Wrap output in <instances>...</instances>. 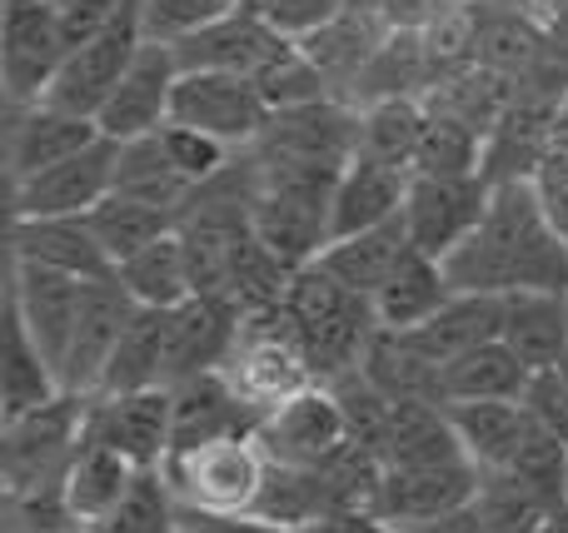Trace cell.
Returning a JSON list of instances; mask_svg holds the SVG:
<instances>
[{"label":"cell","instance_id":"7","mask_svg":"<svg viewBox=\"0 0 568 533\" xmlns=\"http://www.w3.org/2000/svg\"><path fill=\"white\" fill-rule=\"evenodd\" d=\"M70 60L65 30L45 0H0V85L6 105H40Z\"/></svg>","mask_w":568,"mask_h":533},{"label":"cell","instance_id":"23","mask_svg":"<svg viewBox=\"0 0 568 533\" xmlns=\"http://www.w3.org/2000/svg\"><path fill=\"white\" fill-rule=\"evenodd\" d=\"M140 469L130 459H120L110 444H100L85 424V439H80L75 459H70L65 479H60V499H65L70 529H95L135 494Z\"/></svg>","mask_w":568,"mask_h":533},{"label":"cell","instance_id":"45","mask_svg":"<svg viewBox=\"0 0 568 533\" xmlns=\"http://www.w3.org/2000/svg\"><path fill=\"white\" fill-rule=\"evenodd\" d=\"M504 474H514L519 484H529L544 504H554V509L568 504V444L554 439V434H544L539 424L529 429L524 449L514 454V464L504 469Z\"/></svg>","mask_w":568,"mask_h":533},{"label":"cell","instance_id":"54","mask_svg":"<svg viewBox=\"0 0 568 533\" xmlns=\"http://www.w3.org/2000/svg\"><path fill=\"white\" fill-rule=\"evenodd\" d=\"M519 6H529L539 20H554V16H559V10L568 6V0H519Z\"/></svg>","mask_w":568,"mask_h":533},{"label":"cell","instance_id":"53","mask_svg":"<svg viewBox=\"0 0 568 533\" xmlns=\"http://www.w3.org/2000/svg\"><path fill=\"white\" fill-rule=\"evenodd\" d=\"M409 533H484V524H479V514H474V509H464V514L439 519V524H429V529H409Z\"/></svg>","mask_w":568,"mask_h":533},{"label":"cell","instance_id":"9","mask_svg":"<svg viewBox=\"0 0 568 533\" xmlns=\"http://www.w3.org/2000/svg\"><path fill=\"white\" fill-rule=\"evenodd\" d=\"M494 185L484 175H414L409 180V199H404V229L409 245L429 259H449L454 249H464L474 239V229L489 215Z\"/></svg>","mask_w":568,"mask_h":533},{"label":"cell","instance_id":"25","mask_svg":"<svg viewBox=\"0 0 568 533\" xmlns=\"http://www.w3.org/2000/svg\"><path fill=\"white\" fill-rule=\"evenodd\" d=\"M429 365H454V359L474 355V349L504 339V299L494 295H454L429 325H419L414 335H404Z\"/></svg>","mask_w":568,"mask_h":533},{"label":"cell","instance_id":"3","mask_svg":"<svg viewBox=\"0 0 568 533\" xmlns=\"http://www.w3.org/2000/svg\"><path fill=\"white\" fill-rule=\"evenodd\" d=\"M225 375L260 419L275 414L280 404H290L294 394L320 385L310 359H304V345H300V335H294V319L284 305L240 319V339H235V355H230Z\"/></svg>","mask_w":568,"mask_h":533},{"label":"cell","instance_id":"46","mask_svg":"<svg viewBox=\"0 0 568 533\" xmlns=\"http://www.w3.org/2000/svg\"><path fill=\"white\" fill-rule=\"evenodd\" d=\"M245 6L250 0H145V35L160 40V45H175V40H190L200 30L230 20Z\"/></svg>","mask_w":568,"mask_h":533},{"label":"cell","instance_id":"6","mask_svg":"<svg viewBox=\"0 0 568 533\" xmlns=\"http://www.w3.org/2000/svg\"><path fill=\"white\" fill-rule=\"evenodd\" d=\"M145 40H150L145 35V0H130L115 16V25L100 30L90 45L70 50V60L60 65L55 85H50V95H45V105L100 120V110L110 105V95L120 90L125 70L135 65V55L145 50Z\"/></svg>","mask_w":568,"mask_h":533},{"label":"cell","instance_id":"13","mask_svg":"<svg viewBox=\"0 0 568 533\" xmlns=\"http://www.w3.org/2000/svg\"><path fill=\"white\" fill-rule=\"evenodd\" d=\"M255 439L270 464L320 469L349 444V429H344L339 399L329 394V385H314V389H304V394H294L290 404H280L275 414L260 419Z\"/></svg>","mask_w":568,"mask_h":533},{"label":"cell","instance_id":"49","mask_svg":"<svg viewBox=\"0 0 568 533\" xmlns=\"http://www.w3.org/2000/svg\"><path fill=\"white\" fill-rule=\"evenodd\" d=\"M524 409H529V419L544 429V434H554V439L568 444V379L559 375V369L534 375L529 394H524Z\"/></svg>","mask_w":568,"mask_h":533},{"label":"cell","instance_id":"48","mask_svg":"<svg viewBox=\"0 0 568 533\" xmlns=\"http://www.w3.org/2000/svg\"><path fill=\"white\" fill-rule=\"evenodd\" d=\"M250 10H260L280 35L310 40L314 30H324L329 20H339L344 10H349V0H250Z\"/></svg>","mask_w":568,"mask_h":533},{"label":"cell","instance_id":"52","mask_svg":"<svg viewBox=\"0 0 568 533\" xmlns=\"http://www.w3.org/2000/svg\"><path fill=\"white\" fill-rule=\"evenodd\" d=\"M300 533H394L384 519H374V514H324V519H314L310 529H300Z\"/></svg>","mask_w":568,"mask_h":533},{"label":"cell","instance_id":"14","mask_svg":"<svg viewBox=\"0 0 568 533\" xmlns=\"http://www.w3.org/2000/svg\"><path fill=\"white\" fill-rule=\"evenodd\" d=\"M479 499V469L474 464H439V469H384L374 519H384L394 533L429 529L439 519H454L474 509Z\"/></svg>","mask_w":568,"mask_h":533},{"label":"cell","instance_id":"28","mask_svg":"<svg viewBox=\"0 0 568 533\" xmlns=\"http://www.w3.org/2000/svg\"><path fill=\"white\" fill-rule=\"evenodd\" d=\"M449 409V424L459 434L464 454L479 474H499V469L514 464V454L524 449L534 419L524 404H509V399H484V404H444Z\"/></svg>","mask_w":568,"mask_h":533},{"label":"cell","instance_id":"50","mask_svg":"<svg viewBox=\"0 0 568 533\" xmlns=\"http://www.w3.org/2000/svg\"><path fill=\"white\" fill-rule=\"evenodd\" d=\"M534 185H539V199H544L549 225L559 229V239L568 245V150H554V155L544 160V170L534 175Z\"/></svg>","mask_w":568,"mask_h":533},{"label":"cell","instance_id":"19","mask_svg":"<svg viewBox=\"0 0 568 533\" xmlns=\"http://www.w3.org/2000/svg\"><path fill=\"white\" fill-rule=\"evenodd\" d=\"M85 289L90 285H80V279H70V275H50V269L16 265V259H10V289H6V299L20 309L30 339H36L40 355L55 365V375L65 369L70 339H75L80 309H85Z\"/></svg>","mask_w":568,"mask_h":533},{"label":"cell","instance_id":"10","mask_svg":"<svg viewBox=\"0 0 568 533\" xmlns=\"http://www.w3.org/2000/svg\"><path fill=\"white\" fill-rule=\"evenodd\" d=\"M270 115L255 80L245 75H215V70H180L175 100H170V120L190 125L200 135H215L230 150H250L265 135Z\"/></svg>","mask_w":568,"mask_h":533},{"label":"cell","instance_id":"31","mask_svg":"<svg viewBox=\"0 0 568 533\" xmlns=\"http://www.w3.org/2000/svg\"><path fill=\"white\" fill-rule=\"evenodd\" d=\"M439 385H444V404H484V399L524 404V394H529V385H534V369L524 365L504 339H494V345L444 365Z\"/></svg>","mask_w":568,"mask_h":533},{"label":"cell","instance_id":"11","mask_svg":"<svg viewBox=\"0 0 568 533\" xmlns=\"http://www.w3.org/2000/svg\"><path fill=\"white\" fill-rule=\"evenodd\" d=\"M115 165L120 145L115 140H95L90 150L70 155L65 165L45 170V175L26 180L10 189V219H80L115 195Z\"/></svg>","mask_w":568,"mask_h":533},{"label":"cell","instance_id":"8","mask_svg":"<svg viewBox=\"0 0 568 533\" xmlns=\"http://www.w3.org/2000/svg\"><path fill=\"white\" fill-rule=\"evenodd\" d=\"M364 135V110L349 100H314L270 115L250 155L265 165H354Z\"/></svg>","mask_w":568,"mask_h":533},{"label":"cell","instance_id":"4","mask_svg":"<svg viewBox=\"0 0 568 533\" xmlns=\"http://www.w3.org/2000/svg\"><path fill=\"white\" fill-rule=\"evenodd\" d=\"M160 474H165L180 509L235 519V514H255L270 459L260 449V439H220V444L190 449V454H170L160 464Z\"/></svg>","mask_w":568,"mask_h":533},{"label":"cell","instance_id":"17","mask_svg":"<svg viewBox=\"0 0 568 533\" xmlns=\"http://www.w3.org/2000/svg\"><path fill=\"white\" fill-rule=\"evenodd\" d=\"M170 399H175L170 454H190V449L220 444V439H255L260 434V414L240 399V389L230 385L225 369L185 379V385L170 389Z\"/></svg>","mask_w":568,"mask_h":533},{"label":"cell","instance_id":"55","mask_svg":"<svg viewBox=\"0 0 568 533\" xmlns=\"http://www.w3.org/2000/svg\"><path fill=\"white\" fill-rule=\"evenodd\" d=\"M539 533H568V504L554 509V514L544 519V529H539Z\"/></svg>","mask_w":568,"mask_h":533},{"label":"cell","instance_id":"33","mask_svg":"<svg viewBox=\"0 0 568 533\" xmlns=\"http://www.w3.org/2000/svg\"><path fill=\"white\" fill-rule=\"evenodd\" d=\"M165 349H170V309H135V319H130L95 399L165 389Z\"/></svg>","mask_w":568,"mask_h":533},{"label":"cell","instance_id":"27","mask_svg":"<svg viewBox=\"0 0 568 533\" xmlns=\"http://www.w3.org/2000/svg\"><path fill=\"white\" fill-rule=\"evenodd\" d=\"M409 229H404V215L389 219V225L379 229H364V235H349V239H334L329 249H324L314 265L324 269V275H334L344 289H354V295L374 299L384 285H389V275L404 265V255H409Z\"/></svg>","mask_w":568,"mask_h":533},{"label":"cell","instance_id":"20","mask_svg":"<svg viewBox=\"0 0 568 533\" xmlns=\"http://www.w3.org/2000/svg\"><path fill=\"white\" fill-rule=\"evenodd\" d=\"M290 45H294L290 35H280L260 10L245 6L230 20H220V25L200 30V35L175 40V60H180V70H215V75L255 80L260 70H265L270 60H280Z\"/></svg>","mask_w":568,"mask_h":533},{"label":"cell","instance_id":"24","mask_svg":"<svg viewBox=\"0 0 568 533\" xmlns=\"http://www.w3.org/2000/svg\"><path fill=\"white\" fill-rule=\"evenodd\" d=\"M409 170H394L384 160L354 155V165L344 170L339 189H334V219H329V245L334 239L364 235V229H379L389 219L404 215V199H409Z\"/></svg>","mask_w":568,"mask_h":533},{"label":"cell","instance_id":"36","mask_svg":"<svg viewBox=\"0 0 568 533\" xmlns=\"http://www.w3.org/2000/svg\"><path fill=\"white\" fill-rule=\"evenodd\" d=\"M85 225L95 229L100 249L110 255V265H125L130 255H140L145 245H155V239L175 235L180 215L175 209H155V205H140V199H125V195H110L100 199L95 209L85 215Z\"/></svg>","mask_w":568,"mask_h":533},{"label":"cell","instance_id":"16","mask_svg":"<svg viewBox=\"0 0 568 533\" xmlns=\"http://www.w3.org/2000/svg\"><path fill=\"white\" fill-rule=\"evenodd\" d=\"M180 85V60L175 45H160V40H145V50L135 55V65L125 70L120 90L110 95V105L100 110V130L115 145H130V140L160 135L170 125V100H175Z\"/></svg>","mask_w":568,"mask_h":533},{"label":"cell","instance_id":"35","mask_svg":"<svg viewBox=\"0 0 568 533\" xmlns=\"http://www.w3.org/2000/svg\"><path fill=\"white\" fill-rule=\"evenodd\" d=\"M115 279L140 309H180L185 299H195V279H190V259L180 235H165L155 245H145L140 255H130L115 269Z\"/></svg>","mask_w":568,"mask_h":533},{"label":"cell","instance_id":"47","mask_svg":"<svg viewBox=\"0 0 568 533\" xmlns=\"http://www.w3.org/2000/svg\"><path fill=\"white\" fill-rule=\"evenodd\" d=\"M155 140H160V150H165V160L190 180V185H205V180H215L220 170L235 160V150L220 145L215 135H200V130L175 125V120H170V125L160 130Z\"/></svg>","mask_w":568,"mask_h":533},{"label":"cell","instance_id":"34","mask_svg":"<svg viewBox=\"0 0 568 533\" xmlns=\"http://www.w3.org/2000/svg\"><path fill=\"white\" fill-rule=\"evenodd\" d=\"M359 375L369 379L384 399H394V404H409V399H419V404H444L439 365H429V359H424L409 339L389 335V329H379V335H374V345H369V355H364Z\"/></svg>","mask_w":568,"mask_h":533},{"label":"cell","instance_id":"41","mask_svg":"<svg viewBox=\"0 0 568 533\" xmlns=\"http://www.w3.org/2000/svg\"><path fill=\"white\" fill-rule=\"evenodd\" d=\"M484 533H539L544 519L554 514V504H544L529 484H519L514 474H479V499H474Z\"/></svg>","mask_w":568,"mask_h":533},{"label":"cell","instance_id":"56","mask_svg":"<svg viewBox=\"0 0 568 533\" xmlns=\"http://www.w3.org/2000/svg\"><path fill=\"white\" fill-rule=\"evenodd\" d=\"M45 6H55V10H65V6H70V0H45Z\"/></svg>","mask_w":568,"mask_h":533},{"label":"cell","instance_id":"15","mask_svg":"<svg viewBox=\"0 0 568 533\" xmlns=\"http://www.w3.org/2000/svg\"><path fill=\"white\" fill-rule=\"evenodd\" d=\"M135 299L125 295L120 279H95L85 289V309H80V325L75 339H70V355L65 369H60V389L80 399H95L100 385H105V369L115 359L120 339H125L130 319H135Z\"/></svg>","mask_w":568,"mask_h":533},{"label":"cell","instance_id":"43","mask_svg":"<svg viewBox=\"0 0 568 533\" xmlns=\"http://www.w3.org/2000/svg\"><path fill=\"white\" fill-rule=\"evenodd\" d=\"M329 394L339 399L344 429H349V444H364L369 454L384 459V439H389V419H394V399H384L369 379L354 369V375L334 379Z\"/></svg>","mask_w":568,"mask_h":533},{"label":"cell","instance_id":"21","mask_svg":"<svg viewBox=\"0 0 568 533\" xmlns=\"http://www.w3.org/2000/svg\"><path fill=\"white\" fill-rule=\"evenodd\" d=\"M240 309L230 299H185L170 309V349H165V389L185 385V379L215 375L230 365L240 339Z\"/></svg>","mask_w":568,"mask_h":533},{"label":"cell","instance_id":"30","mask_svg":"<svg viewBox=\"0 0 568 533\" xmlns=\"http://www.w3.org/2000/svg\"><path fill=\"white\" fill-rule=\"evenodd\" d=\"M439 464H469L459 434L449 424L444 404H394L389 439H384V469H439Z\"/></svg>","mask_w":568,"mask_h":533},{"label":"cell","instance_id":"1","mask_svg":"<svg viewBox=\"0 0 568 533\" xmlns=\"http://www.w3.org/2000/svg\"><path fill=\"white\" fill-rule=\"evenodd\" d=\"M454 295H568V245L544 215L534 180L494 185L489 215L464 249L444 259Z\"/></svg>","mask_w":568,"mask_h":533},{"label":"cell","instance_id":"42","mask_svg":"<svg viewBox=\"0 0 568 533\" xmlns=\"http://www.w3.org/2000/svg\"><path fill=\"white\" fill-rule=\"evenodd\" d=\"M260 95H265V105L275 110H300V105H314V100H334L329 80H324V70L314 65L310 55H304V45L294 40L290 50H284L280 60H270L265 70L255 75Z\"/></svg>","mask_w":568,"mask_h":533},{"label":"cell","instance_id":"57","mask_svg":"<svg viewBox=\"0 0 568 533\" xmlns=\"http://www.w3.org/2000/svg\"><path fill=\"white\" fill-rule=\"evenodd\" d=\"M175 533H200V529H185V524H180V529H175Z\"/></svg>","mask_w":568,"mask_h":533},{"label":"cell","instance_id":"38","mask_svg":"<svg viewBox=\"0 0 568 533\" xmlns=\"http://www.w3.org/2000/svg\"><path fill=\"white\" fill-rule=\"evenodd\" d=\"M424 100L399 95V100H379V105H364V135H359V155L384 160L394 170H409L414 175V155H419L424 140Z\"/></svg>","mask_w":568,"mask_h":533},{"label":"cell","instance_id":"40","mask_svg":"<svg viewBox=\"0 0 568 533\" xmlns=\"http://www.w3.org/2000/svg\"><path fill=\"white\" fill-rule=\"evenodd\" d=\"M414 175H439V180L484 175V135L479 130H469V125H459V120L439 115V110H429L419 155H414Z\"/></svg>","mask_w":568,"mask_h":533},{"label":"cell","instance_id":"5","mask_svg":"<svg viewBox=\"0 0 568 533\" xmlns=\"http://www.w3.org/2000/svg\"><path fill=\"white\" fill-rule=\"evenodd\" d=\"M85 424H90V399L80 394H60L55 404L36 409V414L0 424V474H6L10 504L65 479L70 459H75L80 439H85Z\"/></svg>","mask_w":568,"mask_h":533},{"label":"cell","instance_id":"37","mask_svg":"<svg viewBox=\"0 0 568 533\" xmlns=\"http://www.w3.org/2000/svg\"><path fill=\"white\" fill-rule=\"evenodd\" d=\"M190 189H195V185H190V180L170 165L155 135L120 145L115 195L140 199V205H155V209H175V215H180V209H185V199H190Z\"/></svg>","mask_w":568,"mask_h":533},{"label":"cell","instance_id":"32","mask_svg":"<svg viewBox=\"0 0 568 533\" xmlns=\"http://www.w3.org/2000/svg\"><path fill=\"white\" fill-rule=\"evenodd\" d=\"M504 345L534 369H559L568 359V295H509L504 299Z\"/></svg>","mask_w":568,"mask_h":533},{"label":"cell","instance_id":"51","mask_svg":"<svg viewBox=\"0 0 568 533\" xmlns=\"http://www.w3.org/2000/svg\"><path fill=\"white\" fill-rule=\"evenodd\" d=\"M180 524L185 529H200V533H294V529H280V524H265L255 514H195V509H180Z\"/></svg>","mask_w":568,"mask_h":533},{"label":"cell","instance_id":"2","mask_svg":"<svg viewBox=\"0 0 568 533\" xmlns=\"http://www.w3.org/2000/svg\"><path fill=\"white\" fill-rule=\"evenodd\" d=\"M284 309L294 319V335L304 345L314 379L334 385V379L354 375L369 355L374 335H379V319H374V299L344 289L334 275H324L320 265L294 269Z\"/></svg>","mask_w":568,"mask_h":533},{"label":"cell","instance_id":"26","mask_svg":"<svg viewBox=\"0 0 568 533\" xmlns=\"http://www.w3.org/2000/svg\"><path fill=\"white\" fill-rule=\"evenodd\" d=\"M60 394H65V389H60L55 365H50V359L40 355V345L30 339L26 319H20V309L6 299V359H0V424L36 414V409L55 404Z\"/></svg>","mask_w":568,"mask_h":533},{"label":"cell","instance_id":"18","mask_svg":"<svg viewBox=\"0 0 568 533\" xmlns=\"http://www.w3.org/2000/svg\"><path fill=\"white\" fill-rule=\"evenodd\" d=\"M170 419H175L170 389L90 399V434L115 449L120 459H130L140 474H150V469H160L170 459Z\"/></svg>","mask_w":568,"mask_h":533},{"label":"cell","instance_id":"22","mask_svg":"<svg viewBox=\"0 0 568 533\" xmlns=\"http://www.w3.org/2000/svg\"><path fill=\"white\" fill-rule=\"evenodd\" d=\"M10 259L16 265L50 269V275H70L80 285L115 279V265L100 249L85 215L80 219H10Z\"/></svg>","mask_w":568,"mask_h":533},{"label":"cell","instance_id":"39","mask_svg":"<svg viewBox=\"0 0 568 533\" xmlns=\"http://www.w3.org/2000/svg\"><path fill=\"white\" fill-rule=\"evenodd\" d=\"M324 514H329V494H324L320 469L270 464L265 489H260V499H255V519L300 533V529H310L314 519H324Z\"/></svg>","mask_w":568,"mask_h":533},{"label":"cell","instance_id":"29","mask_svg":"<svg viewBox=\"0 0 568 533\" xmlns=\"http://www.w3.org/2000/svg\"><path fill=\"white\" fill-rule=\"evenodd\" d=\"M449 299H454V285H449V275H444V265L419 255V249H409L404 265L389 275V285L374 295V319H379V329H389V335H414V329L429 325Z\"/></svg>","mask_w":568,"mask_h":533},{"label":"cell","instance_id":"12","mask_svg":"<svg viewBox=\"0 0 568 533\" xmlns=\"http://www.w3.org/2000/svg\"><path fill=\"white\" fill-rule=\"evenodd\" d=\"M95 140H105L100 120L70 115L55 105H6V180L10 189L26 185V180L45 175V170L65 165L70 155L90 150Z\"/></svg>","mask_w":568,"mask_h":533},{"label":"cell","instance_id":"44","mask_svg":"<svg viewBox=\"0 0 568 533\" xmlns=\"http://www.w3.org/2000/svg\"><path fill=\"white\" fill-rule=\"evenodd\" d=\"M175 529H180V504H175V494H170L165 474L150 469V474H140L135 494H130L105 524L75 529V533H175Z\"/></svg>","mask_w":568,"mask_h":533}]
</instances>
